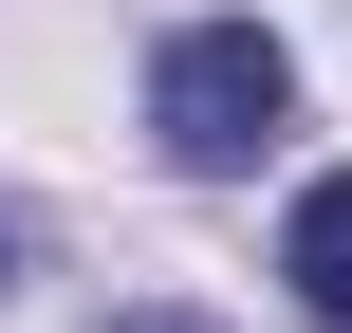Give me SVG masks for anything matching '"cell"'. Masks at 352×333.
I'll return each instance as SVG.
<instances>
[{
  "label": "cell",
  "instance_id": "1",
  "mask_svg": "<svg viewBox=\"0 0 352 333\" xmlns=\"http://www.w3.org/2000/svg\"><path fill=\"white\" fill-rule=\"evenodd\" d=\"M148 130H167V167H260V148L297 130V56H278L260 19H186V37L148 56Z\"/></svg>",
  "mask_w": 352,
  "mask_h": 333
},
{
  "label": "cell",
  "instance_id": "3",
  "mask_svg": "<svg viewBox=\"0 0 352 333\" xmlns=\"http://www.w3.org/2000/svg\"><path fill=\"white\" fill-rule=\"evenodd\" d=\"M111 333H204V315H111Z\"/></svg>",
  "mask_w": 352,
  "mask_h": 333
},
{
  "label": "cell",
  "instance_id": "2",
  "mask_svg": "<svg viewBox=\"0 0 352 333\" xmlns=\"http://www.w3.org/2000/svg\"><path fill=\"white\" fill-rule=\"evenodd\" d=\"M278 278H297V297L352 333V167H334V185H297V222H278Z\"/></svg>",
  "mask_w": 352,
  "mask_h": 333
},
{
  "label": "cell",
  "instance_id": "4",
  "mask_svg": "<svg viewBox=\"0 0 352 333\" xmlns=\"http://www.w3.org/2000/svg\"><path fill=\"white\" fill-rule=\"evenodd\" d=\"M0 278H19V222H0Z\"/></svg>",
  "mask_w": 352,
  "mask_h": 333
}]
</instances>
